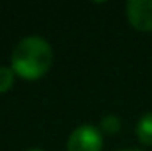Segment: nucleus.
Instances as JSON below:
<instances>
[{
    "label": "nucleus",
    "mask_w": 152,
    "mask_h": 151,
    "mask_svg": "<svg viewBox=\"0 0 152 151\" xmlns=\"http://www.w3.org/2000/svg\"><path fill=\"white\" fill-rule=\"evenodd\" d=\"M53 62V50L46 39L39 36L23 38L12 50L11 68L25 80H37L44 76Z\"/></svg>",
    "instance_id": "1"
},
{
    "label": "nucleus",
    "mask_w": 152,
    "mask_h": 151,
    "mask_svg": "<svg viewBox=\"0 0 152 151\" xmlns=\"http://www.w3.org/2000/svg\"><path fill=\"white\" fill-rule=\"evenodd\" d=\"M103 135L97 126L81 124L73 130L67 141V151H101Z\"/></svg>",
    "instance_id": "2"
},
{
    "label": "nucleus",
    "mask_w": 152,
    "mask_h": 151,
    "mask_svg": "<svg viewBox=\"0 0 152 151\" xmlns=\"http://www.w3.org/2000/svg\"><path fill=\"white\" fill-rule=\"evenodd\" d=\"M126 13L133 29L140 32L152 30V0H129Z\"/></svg>",
    "instance_id": "3"
},
{
    "label": "nucleus",
    "mask_w": 152,
    "mask_h": 151,
    "mask_svg": "<svg viewBox=\"0 0 152 151\" xmlns=\"http://www.w3.org/2000/svg\"><path fill=\"white\" fill-rule=\"evenodd\" d=\"M136 135L142 144L152 146V112H147L142 115V119L136 124Z\"/></svg>",
    "instance_id": "4"
},
{
    "label": "nucleus",
    "mask_w": 152,
    "mask_h": 151,
    "mask_svg": "<svg viewBox=\"0 0 152 151\" xmlns=\"http://www.w3.org/2000/svg\"><path fill=\"white\" fill-rule=\"evenodd\" d=\"M14 76H16V73L12 71V68L0 66V94L7 93L14 85Z\"/></svg>",
    "instance_id": "5"
},
{
    "label": "nucleus",
    "mask_w": 152,
    "mask_h": 151,
    "mask_svg": "<svg viewBox=\"0 0 152 151\" xmlns=\"http://www.w3.org/2000/svg\"><path fill=\"white\" fill-rule=\"evenodd\" d=\"M101 126H103V130L104 132H110V133H113L118 130V126H120V121L115 117V115H106L103 121H101Z\"/></svg>",
    "instance_id": "6"
},
{
    "label": "nucleus",
    "mask_w": 152,
    "mask_h": 151,
    "mask_svg": "<svg viewBox=\"0 0 152 151\" xmlns=\"http://www.w3.org/2000/svg\"><path fill=\"white\" fill-rule=\"evenodd\" d=\"M118 151H140V150H118Z\"/></svg>",
    "instance_id": "7"
},
{
    "label": "nucleus",
    "mask_w": 152,
    "mask_h": 151,
    "mask_svg": "<svg viewBox=\"0 0 152 151\" xmlns=\"http://www.w3.org/2000/svg\"><path fill=\"white\" fill-rule=\"evenodd\" d=\"M28 151H42V150H37V148H34V150H28Z\"/></svg>",
    "instance_id": "8"
}]
</instances>
